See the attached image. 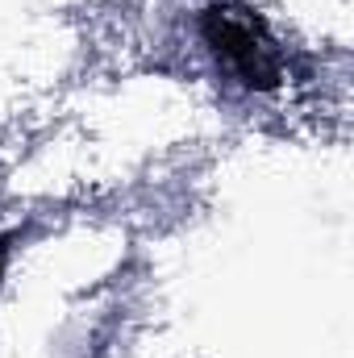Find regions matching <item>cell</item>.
<instances>
[{
    "instance_id": "obj_1",
    "label": "cell",
    "mask_w": 354,
    "mask_h": 358,
    "mask_svg": "<svg viewBox=\"0 0 354 358\" xmlns=\"http://www.w3.org/2000/svg\"><path fill=\"white\" fill-rule=\"evenodd\" d=\"M200 34L208 42V50L217 55V63L242 80L246 88L267 92L279 84V55L271 46V34L267 25L246 8V4H213L204 8V21H200Z\"/></svg>"
}]
</instances>
